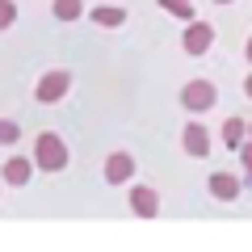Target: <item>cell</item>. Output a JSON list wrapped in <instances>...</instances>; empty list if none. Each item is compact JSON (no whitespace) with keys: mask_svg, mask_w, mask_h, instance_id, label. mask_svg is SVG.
<instances>
[{"mask_svg":"<svg viewBox=\"0 0 252 252\" xmlns=\"http://www.w3.org/2000/svg\"><path fill=\"white\" fill-rule=\"evenodd\" d=\"M30 160H34L38 172H63L72 156H67V143H63L55 130H42V135L34 139V156H30Z\"/></svg>","mask_w":252,"mask_h":252,"instance_id":"cell-1","label":"cell"},{"mask_svg":"<svg viewBox=\"0 0 252 252\" xmlns=\"http://www.w3.org/2000/svg\"><path fill=\"white\" fill-rule=\"evenodd\" d=\"M215 105H219V89L210 80H189L181 89V109H189V114H206Z\"/></svg>","mask_w":252,"mask_h":252,"instance_id":"cell-2","label":"cell"},{"mask_svg":"<svg viewBox=\"0 0 252 252\" xmlns=\"http://www.w3.org/2000/svg\"><path fill=\"white\" fill-rule=\"evenodd\" d=\"M210 46H215V26L193 17L185 26V34H181V51L193 55V59H202V55H210Z\"/></svg>","mask_w":252,"mask_h":252,"instance_id":"cell-3","label":"cell"},{"mask_svg":"<svg viewBox=\"0 0 252 252\" xmlns=\"http://www.w3.org/2000/svg\"><path fill=\"white\" fill-rule=\"evenodd\" d=\"M67 89H72V72H46V76H38V84H34V101L38 105H55V101H63L67 97Z\"/></svg>","mask_w":252,"mask_h":252,"instance_id":"cell-4","label":"cell"},{"mask_svg":"<svg viewBox=\"0 0 252 252\" xmlns=\"http://www.w3.org/2000/svg\"><path fill=\"white\" fill-rule=\"evenodd\" d=\"M30 177H34V160H26V156H9V160L0 164V181L9 189H26Z\"/></svg>","mask_w":252,"mask_h":252,"instance_id":"cell-5","label":"cell"},{"mask_svg":"<svg viewBox=\"0 0 252 252\" xmlns=\"http://www.w3.org/2000/svg\"><path fill=\"white\" fill-rule=\"evenodd\" d=\"M181 143H185V156H193V160H206L210 156V130L202 122H185V135H181Z\"/></svg>","mask_w":252,"mask_h":252,"instance_id":"cell-6","label":"cell"},{"mask_svg":"<svg viewBox=\"0 0 252 252\" xmlns=\"http://www.w3.org/2000/svg\"><path fill=\"white\" fill-rule=\"evenodd\" d=\"M105 181L109 185H126V181L135 177V156L130 152H114V156H105Z\"/></svg>","mask_w":252,"mask_h":252,"instance_id":"cell-7","label":"cell"},{"mask_svg":"<svg viewBox=\"0 0 252 252\" xmlns=\"http://www.w3.org/2000/svg\"><path fill=\"white\" fill-rule=\"evenodd\" d=\"M206 189H210V198H219V202H235L240 189H244V181L235 177V172H210Z\"/></svg>","mask_w":252,"mask_h":252,"instance_id":"cell-8","label":"cell"},{"mask_svg":"<svg viewBox=\"0 0 252 252\" xmlns=\"http://www.w3.org/2000/svg\"><path fill=\"white\" fill-rule=\"evenodd\" d=\"M130 210H135L139 219H156L160 215V193H156L152 185H135L130 189Z\"/></svg>","mask_w":252,"mask_h":252,"instance_id":"cell-9","label":"cell"},{"mask_svg":"<svg viewBox=\"0 0 252 252\" xmlns=\"http://www.w3.org/2000/svg\"><path fill=\"white\" fill-rule=\"evenodd\" d=\"M89 17L97 21L101 30H118V26H126V9H122V4H97Z\"/></svg>","mask_w":252,"mask_h":252,"instance_id":"cell-10","label":"cell"},{"mask_svg":"<svg viewBox=\"0 0 252 252\" xmlns=\"http://www.w3.org/2000/svg\"><path fill=\"white\" fill-rule=\"evenodd\" d=\"M244 139H248V122H244V118H227V122H223V147L240 152Z\"/></svg>","mask_w":252,"mask_h":252,"instance_id":"cell-11","label":"cell"},{"mask_svg":"<svg viewBox=\"0 0 252 252\" xmlns=\"http://www.w3.org/2000/svg\"><path fill=\"white\" fill-rule=\"evenodd\" d=\"M51 13H55V21H80L89 9H84V0H55Z\"/></svg>","mask_w":252,"mask_h":252,"instance_id":"cell-12","label":"cell"},{"mask_svg":"<svg viewBox=\"0 0 252 252\" xmlns=\"http://www.w3.org/2000/svg\"><path fill=\"white\" fill-rule=\"evenodd\" d=\"M160 9L168 13V17H177V21H193L198 13H193V0H160Z\"/></svg>","mask_w":252,"mask_h":252,"instance_id":"cell-13","label":"cell"},{"mask_svg":"<svg viewBox=\"0 0 252 252\" xmlns=\"http://www.w3.org/2000/svg\"><path fill=\"white\" fill-rule=\"evenodd\" d=\"M21 143V126L13 118H0V147H17Z\"/></svg>","mask_w":252,"mask_h":252,"instance_id":"cell-14","label":"cell"},{"mask_svg":"<svg viewBox=\"0 0 252 252\" xmlns=\"http://www.w3.org/2000/svg\"><path fill=\"white\" fill-rule=\"evenodd\" d=\"M17 26V0H0V34Z\"/></svg>","mask_w":252,"mask_h":252,"instance_id":"cell-15","label":"cell"},{"mask_svg":"<svg viewBox=\"0 0 252 252\" xmlns=\"http://www.w3.org/2000/svg\"><path fill=\"white\" fill-rule=\"evenodd\" d=\"M240 160H244V168L252 172V139H244V143H240Z\"/></svg>","mask_w":252,"mask_h":252,"instance_id":"cell-16","label":"cell"},{"mask_svg":"<svg viewBox=\"0 0 252 252\" xmlns=\"http://www.w3.org/2000/svg\"><path fill=\"white\" fill-rule=\"evenodd\" d=\"M244 59L252 63V34H248V46H244Z\"/></svg>","mask_w":252,"mask_h":252,"instance_id":"cell-17","label":"cell"},{"mask_svg":"<svg viewBox=\"0 0 252 252\" xmlns=\"http://www.w3.org/2000/svg\"><path fill=\"white\" fill-rule=\"evenodd\" d=\"M244 93H248V97H252V76H248V80H244Z\"/></svg>","mask_w":252,"mask_h":252,"instance_id":"cell-18","label":"cell"},{"mask_svg":"<svg viewBox=\"0 0 252 252\" xmlns=\"http://www.w3.org/2000/svg\"><path fill=\"white\" fill-rule=\"evenodd\" d=\"M248 139H252V122H248Z\"/></svg>","mask_w":252,"mask_h":252,"instance_id":"cell-19","label":"cell"},{"mask_svg":"<svg viewBox=\"0 0 252 252\" xmlns=\"http://www.w3.org/2000/svg\"><path fill=\"white\" fill-rule=\"evenodd\" d=\"M219 4H231V0H219Z\"/></svg>","mask_w":252,"mask_h":252,"instance_id":"cell-20","label":"cell"}]
</instances>
